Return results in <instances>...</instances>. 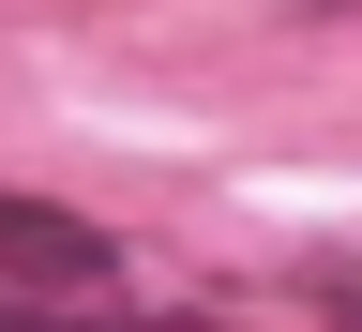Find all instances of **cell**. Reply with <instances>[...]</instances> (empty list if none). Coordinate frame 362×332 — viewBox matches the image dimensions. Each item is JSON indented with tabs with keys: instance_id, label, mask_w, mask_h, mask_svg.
<instances>
[{
	"instance_id": "obj_1",
	"label": "cell",
	"mask_w": 362,
	"mask_h": 332,
	"mask_svg": "<svg viewBox=\"0 0 362 332\" xmlns=\"http://www.w3.org/2000/svg\"><path fill=\"white\" fill-rule=\"evenodd\" d=\"M0 287H16V302H106V287H121V242H106L90 212L0 181Z\"/></svg>"
}]
</instances>
